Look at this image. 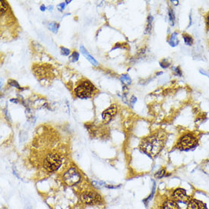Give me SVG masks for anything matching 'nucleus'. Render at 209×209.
I'll use <instances>...</instances> for the list:
<instances>
[{
  "instance_id": "obj_4",
  "label": "nucleus",
  "mask_w": 209,
  "mask_h": 209,
  "mask_svg": "<svg viewBox=\"0 0 209 209\" xmlns=\"http://www.w3.org/2000/svg\"><path fill=\"white\" fill-rule=\"evenodd\" d=\"M198 140L194 136L191 134H186L182 136L177 143V146L179 148L182 150H188L192 148L197 144Z\"/></svg>"
},
{
  "instance_id": "obj_5",
  "label": "nucleus",
  "mask_w": 209,
  "mask_h": 209,
  "mask_svg": "<svg viewBox=\"0 0 209 209\" xmlns=\"http://www.w3.org/2000/svg\"><path fill=\"white\" fill-rule=\"evenodd\" d=\"M63 180L68 186H74L81 180V175L75 168H70L63 176Z\"/></svg>"
},
{
  "instance_id": "obj_1",
  "label": "nucleus",
  "mask_w": 209,
  "mask_h": 209,
  "mask_svg": "<svg viewBox=\"0 0 209 209\" xmlns=\"http://www.w3.org/2000/svg\"><path fill=\"white\" fill-rule=\"evenodd\" d=\"M166 136L162 132L154 133L141 141V151L151 157H155L162 150Z\"/></svg>"
},
{
  "instance_id": "obj_3",
  "label": "nucleus",
  "mask_w": 209,
  "mask_h": 209,
  "mask_svg": "<svg viewBox=\"0 0 209 209\" xmlns=\"http://www.w3.org/2000/svg\"><path fill=\"white\" fill-rule=\"evenodd\" d=\"M62 163V158L56 152H51L47 154L43 160V166L48 172H54L60 166Z\"/></svg>"
},
{
  "instance_id": "obj_12",
  "label": "nucleus",
  "mask_w": 209,
  "mask_h": 209,
  "mask_svg": "<svg viewBox=\"0 0 209 209\" xmlns=\"http://www.w3.org/2000/svg\"><path fill=\"white\" fill-rule=\"evenodd\" d=\"M120 81L125 84H130L132 82V80L128 75H123L121 76Z\"/></svg>"
},
{
  "instance_id": "obj_9",
  "label": "nucleus",
  "mask_w": 209,
  "mask_h": 209,
  "mask_svg": "<svg viewBox=\"0 0 209 209\" xmlns=\"http://www.w3.org/2000/svg\"><path fill=\"white\" fill-rule=\"evenodd\" d=\"M187 203H188L187 205L188 209H207L205 203L199 200H196V199H190Z\"/></svg>"
},
{
  "instance_id": "obj_18",
  "label": "nucleus",
  "mask_w": 209,
  "mask_h": 209,
  "mask_svg": "<svg viewBox=\"0 0 209 209\" xmlns=\"http://www.w3.org/2000/svg\"><path fill=\"white\" fill-rule=\"evenodd\" d=\"M78 57H79V54H78L77 52H74V53H72V56H71L70 58L72 59V62H76V61L78 59Z\"/></svg>"
},
{
  "instance_id": "obj_24",
  "label": "nucleus",
  "mask_w": 209,
  "mask_h": 209,
  "mask_svg": "<svg viewBox=\"0 0 209 209\" xmlns=\"http://www.w3.org/2000/svg\"><path fill=\"white\" fill-rule=\"evenodd\" d=\"M207 26L209 28V14L208 15V17H207Z\"/></svg>"
},
{
  "instance_id": "obj_21",
  "label": "nucleus",
  "mask_w": 209,
  "mask_h": 209,
  "mask_svg": "<svg viewBox=\"0 0 209 209\" xmlns=\"http://www.w3.org/2000/svg\"><path fill=\"white\" fill-rule=\"evenodd\" d=\"M10 84L11 85H12V86H16L18 88H20V87H19V84L17 83V81H10Z\"/></svg>"
},
{
  "instance_id": "obj_13",
  "label": "nucleus",
  "mask_w": 209,
  "mask_h": 209,
  "mask_svg": "<svg viewBox=\"0 0 209 209\" xmlns=\"http://www.w3.org/2000/svg\"><path fill=\"white\" fill-rule=\"evenodd\" d=\"M178 40L177 38V34L174 33L171 35L170 39V43L171 44V46H176V45L178 44Z\"/></svg>"
},
{
  "instance_id": "obj_23",
  "label": "nucleus",
  "mask_w": 209,
  "mask_h": 209,
  "mask_svg": "<svg viewBox=\"0 0 209 209\" xmlns=\"http://www.w3.org/2000/svg\"><path fill=\"white\" fill-rule=\"evenodd\" d=\"M174 70H175L176 72H177V74H178V75H182V72H181V71H180V69H179V68L175 69H174Z\"/></svg>"
},
{
  "instance_id": "obj_17",
  "label": "nucleus",
  "mask_w": 209,
  "mask_h": 209,
  "mask_svg": "<svg viewBox=\"0 0 209 209\" xmlns=\"http://www.w3.org/2000/svg\"><path fill=\"white\" fill-rule=\"evenodd\" d=\"M169 17H170V21L171 24L174 25V20H175V17H174V11H173L171 9H169Z\"/></svg>"
},
{
  "instance_id": "obj_15",
  "label": "nucleus",
  "mask_w": 209,
  "mask_h": 209,
  "mask_svg": "<svg viewBox=\"0 0 209 209\" xmlns=\"http://www.w3.org/2000/svg\"><path fill=\"white\" fill-rule=\"evenodd\" d=\"M165 174H166V171H165V170H163V169L160 170L159 171H158V172L155 174V177L158 179H161V178H162V177H164Z\"/></svg>"
},
{
  "instance_id": "obj_14",
  "label": "nucleus",
  "mask_w": 209,
  "mask_h": 209,
  "mask_svg": "<svg viewBox=\"0 0 209 209\" xmlns=\"http://www.w3.org/2000/svg\"><path fill=\"white\" fill-rule=\"evenodd\" d=\"M183 38H184L185 43H186L188 46H191V45L192 44L193 40L192 38V37H190L189 35L185 34V35H183Z\"/></svg>"
},
{
  "instance_id": "obj_6",
  "label": "nucleus",
  "mask_w": 209,
  "mask_h": 209,
  "mask_svg": "<svg viewBox=\"0 0 209 209\" xmlns=\"http://www.w3.org/2000/svg\"><path fill=\"white\" fill-rule=\"evenodd\" d=\"M80 199L83 203L87 204V205H94V204L98 202L100 200V198L96 193L91 192L81 194Z\"/></svg>"
},
{
  "instance_id": "obj_25",
  "label": "nucleus",
  "mask_w": 209,
  "mask_h": 209,
  "mask_svg": "<svg viewBox=\"0 0 209 209\" xmlns=\"http://www.w3.org/2000/svg\"><path fill=\"white\" fill-rule=\"evenodd\" d=\"M132 103H134L136 101V98L135 97H132Z\"/></svg>"
},
{
  "instance_id": "obj_20",
  "label": "nucleus",
  "mask_w": 209,
  "mask_h": 209,
  "mask_svg": "<svg viewBox=\"0 0 209 209\" xmlns=\"http://www.w3.org/2000/svg\"><path fill=\"white\" fill-rule=\"evenodd\" d=\"M160 65H161V66L163 67V68H166V67H168L170 65V63L167 62V61L166 60V59H163L162 62H161V63H160Z\"/></svg>"
},
{
  "instance_id": "obj_7",
  "label": "nucleus",
  "mask_w": 209,
  "mask_h": 209,
  "mask_svg": "<svg viewBox=\"0 0 209 209\" xmlns=\"http://www.w3.org/2000/svg\"><path fill=\"white\" fill-rule=\"evenodd\" d=\"M173 200L179 202H188L190 198L186 195V190L183 188H177L172 195Z\"/></svg>"
},
{
  "instance_id": "obj_16",
  "label": "nucleus",
  "mask_w": 209,
  "mask_h": 209,
  "mask_svg": "<svg viewBox=\"0 0 209 209\" xmlns=\"http://www.w3.org/2000/svg\"><path fill=\"white\" fill-rule=\"evenodd\" d=\"M49 28H50V30H51L54 33H56L58 31V24L56 23H50L48 25Z\"/></svg>"
},
{
  "instance_id": "obj_22",
  "label": "nucleus",
  "mask_w": 209,
  "mask_h": 209,
  "mask_svg": "<svg viewBox=\"0 0 209 209\" xmlns=\"http://www.w3.org/2000/svg\"><path fill=\"white\" fill-rule=\"evenodd\" d=\"M64 6H65V4H63V3H61V4H59V6H58V8H59V10H62L64 8Z\"/></svg>"
},
{
  "instance_id": "obj_8",
  "label": "nucleus",
  "mask_w": 209,
  "mask_h": 209,
  "mask_svg": "<svg viewBox=\"0 0 209 209\" xmlns=\"http://www.w3.org/2000/svg\"><path fill=\"white\" fill-rule=\"evenodd\" d=\"M116 110H117V108H116V105H111L108 109L103 111V114H102V117H103V120H105L106 122H109L112 119V117L115 116Z\"/></svg>"
},
{
  "instance_id": "obj_2",
  "label": "nucleus",
  "mask_w": 209,
  "mask_h": 209,
  "mask_svg": "<svg viewBox=\"0 0 209 209\" xmlns=\"http://www.w3.org/2000/svg\"><path fill=\"white\" fill-rule=\"evenodd\" d=\"M95 87L88 80H83L78 82L75 89V95L81 99L91 97L95 92Z\"/></svg>"
},
{
  "instance_id": "obj_10",
  "label": "nucleus",
  "mask_w": 209,
  "mask_h": 209,
  "mask_svg": "<svg viewBox=\"0 0 209 209\" xmlns=\"http://www.w3.org/2000/svg\"><path fill=\"white\" fill-rule=\"evenodd\" d=\"M80 50L81 51V53H82V54L84 55V57L86 58V59H88V60L89 61V62H91V63L92 64V65H95V66H97L98 65V62H97V61L95 60V59H94V57H92L90 55V53H88V52L87 51V50H86L85 48H84L83 46H81L80 47Z\"/></svg>"
},
{
  "instance_id": "obj_11",
  "label": "nucleus",
  "mask_w": 209,
  "mask_h": 209,
  "mask_svg": "<svg viewBox=\"0 0 209 209\" xmlns=\"http://www.w3.org/2000/svg\"><path fill=\"white\" fill-rule=\"evenodd\" d=\"M161 209H179V206L175 201H166L163 203Z\"/></svg>"
},
{
  "instance_id": "obj_19",
  "label": "nucleus",
  "mask_w": 209,
  "mask_h": 209,
  "mask_svg": "<svg viewBox=\"0 0 209 209\" xmlns=\"http://www.w3.org/2000/svg\"><path fill=\"white\" fill-rule=\"evenodd\" d=\"M61 53L63 56H69L70 53V50L69 49L65 48V47H61Z\"/></svg>"
}]
</instances>
